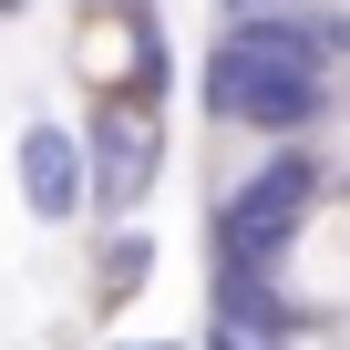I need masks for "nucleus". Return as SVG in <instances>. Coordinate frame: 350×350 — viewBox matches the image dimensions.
Returning a JSON list of instances; mask_svg holds the SVG:
<instances>
[{
	"mask_svg": "<svg viewBox=\"0 0 350 350\" xmlns=\"http://www.w3.org/2000/svg\"><path fill=\"white\" fill-rule=\"evenodd\" d=\"M340 21L329 11H227L196 62V113L247 144H319L340 124Z\"/></svg>",
	"mask_w": 350,
	"mask_h": 350,
	"instance_id": "f257e3e1",
	"label": "nucleus"
},
{
	"mask_svg": "<svg viewBox=\"0 0 350 350\" xmlns=\"http://www.w3.org/2000/svg\"><path fill=\"white\" fill-rule=\"evenodd\" d=\"M329 206V154L319 144H258V165L217 196L206 247H217V288H288L299 237Z\"/></svg>",
	"mask_w": 350,
	"mask_h": 350,
	"instance_id": "f03ea898",
	"label": "nucleus"
},
{
	"mask_svg": "<svg viewBox=\"0 0 350 350\" xmlns=\"http://www.w3.org/2000/svg\"><path fill=\"white\" fill-rule=\"evenodd\" d=\"M83 154H93V217H144V196L165 186V113H144L124 93H93Z\"/></svg>",
	"mask_w": 350,
	"mask_h": 350,
	"instance_id": "7ed1b4c3",
	"label": "nucleus"
},
{
	"mask_svg": "<svg viewBox=\"0 0 350 350\" xmlns=\"http://www.w3.org/2000/svg\"><path fill=\"white\" fill-rule=\"evenodd\" d=\"M11 186H21L31 227H83V217H93V154H83V124L31 113V124L11 134Z\"/></svg>",
	"mask_w": 350,
	"mask_h": 350,
	"instance_id": "20e7f679",
	"label": "nucleus"
},
{
	"mask_svg": "<svg viewBox=\"0 0 350 350\" xmlns=\"http://www.w3.org/2000/svg\"><path fill=\"white\" fill-rule=\"evenodd\" d=\"M144 288H154V227L144 217H103V237H93V309L124 319Z\"/></svg>",
	"mask_w": 350,
	"mask_h": 350,
	"instance_id": "39448f33",
	"label": "nucleus"
},
{
	"mask_svg": "<svg viewBox=\"0 0 350 350\" xmlns=\"http://www.w3.org/2000/svg\"><path fill=\"white\" fill-rule=\"evenodd\" d=\"M206 350H268V340H247V329H227V319H217V340H206Z\"/></svg>",
	"mask_w": 350,
	"mask_h": 350,
	"instance_id": "423d86ee",
	"label": "nucleus"
},
{
	"mask_svg": "<svg viewBox=\"0 0 350 350\" xmlns=\"http://www.w3.org/2000/svg\"><path fill=\"white\" fill-rule=\"evenodd\" d=\"M227 11H299V0H217V21H227Z\"/></svg>",
	"mask_w": 350,
	"mask_h": 350,
	"instance_id": "0eeeda50",
	"label": "nucleus"
},
{
	"mask_svg": "<svg viewBox=\"0 0 350 350\" xmlns=\"http://www.w3.org/2000/svg\"><path fill=\"white\" fill-rule=\"evenodd\" d=\"M103 350H186V340H103Z\"/></svg>",
	"mask_w": 350,
	"mask_h": 350,
	"instance_id": "6e6552de",
	"label": "nucleus"
},
{
	"mask_svg": "<svg viewBox=\"0 0 350 350\" xmlns=\"http://www.w3.org/2000/svg\"><path fill=\"white\" fill-rule=\"evenodd\" d=\"M72 11H134V0H72Z\"/></svg>",
	"mask_w": 350,
	"mask_h": 350,
	"instance_id": "1a4fd4ad",
	"label": "nucleus"
},
{
	"mask_svg": "<svg viewBox=\"0 0 350 350\" xmlns=\"http://www.w3.org/2000/svg\"><path fill=\"white\" fill-rule=\"evenodd\" d=\"M0 21H31V0H0Z\"/></svg>",
	"mask_w": 350,
	"mask_h": 350,
	"instance_id": "9d476101",
	"label": "nucleus"
}]
</instances>
